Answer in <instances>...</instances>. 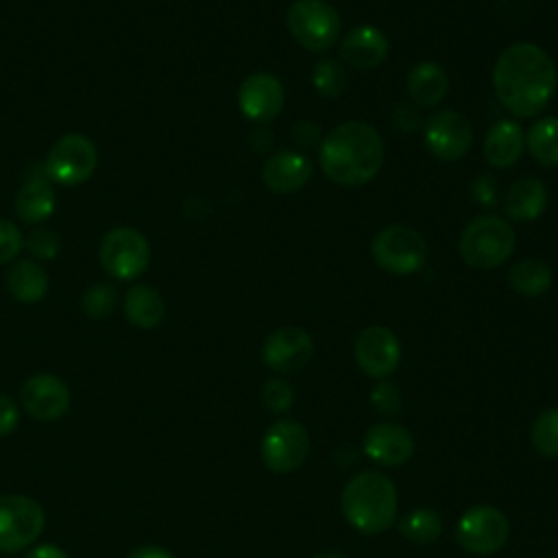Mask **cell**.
I'll return each instance as SVG.
<instances>
[{"label":"cell","instance_id":"obj_1","mask_svg":"<svg viewBox=\"0 0 558 558\" xmlns=\"http://www.w3.org/2000/svg\"><path fill=\"white\" fill-rule=\"evenodd\" d=\"M556 85V65L551 57L536 44H512L495 61V96L504 109L517 118H532L541 113L551 100Z\"/></svg>","mask_w":558,"mask_h":558},{"label":"cell","instance_id":"obj_2","mask_svg":"<svg viewBox=\"0 0 558 558\" xmlns=\"http://www.w3.org/2000/svg\"><path fill=\"white\" fill-rule=\"evenodd\" d=\"M384 142L366 122H342L320 142L323 172L342 187L368 183L381 168Z\"/></svg>","mask_w":558,"mask_h":558},{"label":"cell","instance_id":"obj_3","mask_svg":"<svg viewBox=\"0 0 558 558\" xmlns=\"http://www.w3.org/2000/svg\"><path fill=\"white\" fill-rule=\"evenodd\" d=\"M340 508L351 527L364 534H379L395 523L397 488L388 475L362 471L344 484Z\"/></svg>","mask_w":558,"mask_h":558},{"label":"cell","instance_id":"obj_4","mask_svg":"<svg viewBox=\"0 0 558 558\" xmlns=\"http://www.w3.org/2000/svg\"><path fill=\"white\" fill-rule=\"evenodd\" d=\"M512 251L514 231L499 216H477L460 235V255L471 268H497L512 255Z\"/></svg>","mask_w":558,"mask_h":558},{"label":"cell","instance_id":"obj_5","mask_svg":"<svg viewBox=\"0 0 558 558\" xmlns=\"http://www.w3.org/2000/svg\"><path fill=\"white\" fill-rule=\"evenodd\" d=\"M371 255L390 275H414L427 259V242L416 229L392 225L373 238Z\"/></svg>","mask_w":558,"mask_h":558},{"label":"cell","instance_id":"obj_6","mask_svg":"<svg viewBox=\"0 0 558 558\" xmlns=\"http://www.w3.org/2000/svg\"><path fill=\"white\" fill-rule=\"evenodd\" d=\"M292 37L312 52H323L338 41L340 15L325 0H294L286 13Z\"/></svg>","mask_w":558,"mask_h":558},{"label":"cell","instance_id":"obj_7","mask_svg":"<svg viewBox=\"0 0 558 558\" xmlns=\"http://www.w3.org/2000/svg\"><path fill=\"white\" fill-rule=\"evenodd\" d=\"M46 514L39 501L26 495H0V551L15 554L33 545L44 532Z\"/></svg>","mask_w":558,"mask_h":558},{"label":"cell","instance_id":"obj_8","mask_svg":"<svg viewBox=\"0 0 558 558\" xmlns=\"http://www.w3.org/2000/svg\"><path fill=\"white\" fill-rule=\"evenodd\" d=\"M96 163L98 153L94 142L81 133H68L48 150L44 172L59 185H81L94 174Z\"/></svg>","mask_w":558,"mask_h":558},{"label":"cell","instance_id":"obj_9","mask_svg":"<svg viewBox=\"0 0 558 558\" xmlns=\"http://www.w3.org/2000/svg\"><path fill=\"white\" fill-rule=\"evenodd\" d=\"M98 257L111 277L131 281L148 268L150 246L137 229L116 227L102 235Z\"/></svg>","mask_w":558,"mask_h":558},{"label":"cell","instance_id":"obj_10","mask_svg":"<svg viewBox=\"0 0 558 558\" xmlns=\"http://www.w3.org/2000/svg\"><path fill=\"white\" fill-rule=\"evenodd\" d=\"M510 536L508 517L495 506H475L466 510L456 525V541L475 556L499 551Z\"/></svg>","mask_w":558,"mask_h":558},{"label":"cell","instance_id":"obj_11","mask_svg":"<svg viewBox=\"0 0 558 558\" xmlns=\"http://www.w3.org/2000/svg\"><path fill=\"white\" fill-rule=\"evenodd\" d=\"M310 453V434L296 421L272 423L262 438V460L272 473L296 471Z\"/></svg>","mask_w":558,"mask_h":558},{"label":"cell","instance_id":"obj_12","mask_svg":"<svg viewBox=\"0 0 558 558\" xmlns=\"http://www.w3.org/2000/svg\"><path fill=\"white\" fill-rule=\"evenodd\" d=\"M423 137L432 155L442 161H456L469 153L473 144V129L456 109H440L427 118Z\"/></svg>","mask_w":558,"mask_h":558},{"label":"cell","instance_id":"obj_13","mask_svg":"<svg viewBox=\"0 0 558 558\" xmlns=\"http://www.w3.org/2000/svg\"><path fill=\"white\" fill-rule=\"evenodd\" d=\"M355 362L371 377H388L401 360V344L397 336L381 325L364 327L355 338Z\"/></svg>","mask_w":558,"mask_h":558},{"label":"cell","instance_id":"obj_14","mask_svg":"<svg viewBox=\"0 0 558 558\" xmlns=\"http://www.w3.org/2000/svg\"><path fill=\"white\" fill-rule=\"evenodd\" d=\"M312 353V336L301 327H281L272 331L262 347L264 364L277 373H294L303 368Z\"/></svg>","mask_w":558,"mask_h":558},{"label":"cell","instance_id":"obj_15","mask_svg":"<svg viewBox=\"0 0 558 558\" xmlns=\"http://www.w3.org/2000/svg\"><path fill=\"white\" fill-rule=\"evenodd\" d=\"M24 410L37 421H57L70 408V390L57 375L39 373L24 381L20 390Z\"/></svg>","mask_w":558,"mask_h":558},{"label":"cell","instance_id":"obj_16","mask_svg":"<svg viewBox=\"0 0 558 558\" xmlns=\"http://www.w3.org/2000/svg\"><path fill=\"white\" fill-rule=\"evenodd\" d=\"M283 85L275 74L255 72L246 76L238 89L240 111L255 122H268L283 109Z\"/></svg>","mask_w":558,"mask_h":558},{"label":"cell","instance_id":"obj_17","mask_svg":"<svg viewBox=\"0 0 558 558\" xmlns=\"http://www.w3.org/2000/svg\"><path fill=\"white\" fill-rule=\"evenodd\" d=\"M364 453L381 466H399L414 453L412 434L395 423H375L364 436Z\"/></svg>","mask_w":558,"mask_h":558},{"label":"cell","instance_id":"obj_18","mask_svg":"<svg viewBox=\"0 0 558 558\" xmlns=\"http://www.w3.org/2000/svg\"><path fill=\"white\" fill-rule=\"evenodd\" d=\"M388 37L379 28L362 24L342 37L340 59L355 70H371L388 57Z\"/></svg>","mask_w":558,"mask_h":558},{"label":"cell","instance_id":"obj_19","mask_svg":"<svg viewBox=\"0 0 558 558\" xmlns=\"http://www.w3.org/2000/svg\"><path fill=\"white\" fill-rule=\"evenodd\" d=\"M312 177V161L296 150H279L270 155L262 168V179L268 190L288 194L307 183Z\"/></svg>","mask_w":558,"mask_h":558},{"label":"cell","instance_id":"obj_20","mask_svg":"<svg viewBox=\"0 0 558 558\" xmlns=\"http://www.w3.org/2000/svg\"><path fill=\"white\" fill-rule=\"evenodd\" d=\"M547 207V190L545 183L536 177H523L514 181L504 198V209L508 218L517 222L536 220Z\"/></svg>","mask_w":558,"mask_h":558},{"label":"cell","instance_id":"obj_21","mask_svg":"<svg viewBox=\"0 0 558 558\" xmlns=\"http://www.w3.org/2000/svg\"><path fill=\"white\" fill-rule=\"evenodd\" d=\"M523 146V129L514 120H501L484 137V157L495 168H508L521 157Z\"/></svg>","mask_w":558,"mask_h":558},{"label":"cell","instance_id":"obj_22","mask_svg":"<svg viewBox=\"0 0 558 558\" xmlns=\"http://www.w3.org/2000/svg\"><path fill=\"white\" fill-rule=\"evenodd\" d=\"M15 211L24 222H44L54 211V190L46 172L22 183L15 194Z\"/></svg>","mask_w":558,"mask_h":558},{"label":"cell","instance_id":"obj_23","mask_svg":"<svg viewBox=\"0 0 558 558\" xmlns=\"http://www.w3.org/2000/svg\"><path fill=\"white\" fill-rule=\"evenodd\" d=\"M447 87V74L434 61H421L408 74V94L421 107L438 105L445 98Z\"/></svg>","mask_w":558,"mask_h":558},{"label":"cell","instance_id":"obj_24","mask_svg":"<svg viewBox=\"0 0 558 558\" xmlns=\"http://www.w3.org/2000/svg\"><path fill=\"white\" fill-rule=\"evenodd\" d=\"M124 314L133 327L153 329L163 320L166 303L155 288L146 283H137V286H131L129 292L124 294Z\"/></svg>","mask_w":558,"mask_h":558},{"label":"cell","instance_id":"obj_25","mask_svg":"<svg viewBox=\"0 0 558 558\" xmlns=\"http://www.w3.org/2000/svg\"><path fill=\"white\" fill-rule=\"evenodd\" d=\"M7 288L13 299L22 303H37L48 292V275L37 262L22 259L9 268Z\"/></svg>","mask_w":558,"mask_h":558},{"label":"cell","instance_id":"obj_26","mask_svg":"<svg viewBox=\"0 0 558 558\" xmlns=\"http://www.w3.org/2000/svg\"><path fill=\"white\" fill-rule=\"evenodd\" d=\"M525 146L541 166H558V118L536 120L525 135Z\"/></svg>","mask_w":558,"mask_h":558},{"label":"cell","instance_id":"obj_27","mask_svg":"<svg viewBox=\"0 0 558 558\" xmlns=\"http://www.w3.org/2000/svg\"><path fill=\"white\" fill-rule=\"evenodd\" d=\"M551 270L541 259H521L510 270V286L523 296H538L551 286Z\"/></svg>","mask_w":558,"mask_h":558},{"label":"cell","instance_id":"obj_28","mask_svg":"<svg viewBox=\"0 0 558 558\" xmlns=\"http://www.w3.org/2000/svg\"><path fill=\"white\" fill-rule=\"evenodd\" d=\"M399 532L418 545L425 543H434L440 532H442V521L438 517V512H434L432 508H416L412 512H408L401 523H399Z\"/></svg>","mask_w":558,"mask_h":558},{"label":"cell","instance_id":"obj_29","mask_svg":"<svg viewBox=\"0 0 558 558\" xmlns=\"http://www.w3.org/2000/svg\"><path fill=\"white\" fill-rule=\"evenodd\" d=\"M530 438L543 458H558V408L543 410L534 418Z\"/></svg>","mask_w":558,"mask_h":558},{"label":"cell","instance_id":"obj_30","mask_svg":"<svg viewBox=\"0 0 558 558\" xmlns=\"http://www.w3.org/2000/svg\"><path fill=\"white\" fill-rule=\"evenodd\" d=\"M312 83H314L318 94H323L327 98H338L344 92V87H347L344 68L338 61H333V59H320L314 65Z\"/></svg>","mask_w":558,"mask_h":558},{"label":"cell","instance_id":"obj_31","mask_svg":"<svg viewBox=\"0 0 558 558\" xmlns=\"http://www.w3.org/2000/svg\"><path fill=\"white\" fill-rule=\"evenodd\" d=\"M116 301H118V292L113 286L94 283L83 292L81 305L89 318L100 320V318H107L116 310Z\"/></svg>","mask_w":558,"mask_h":558},{"label":"cell","instance_id":"obj_32","mask_svg":"<svg viewBox=\"0 0 558 558\" xmlns=\"http://www.w3.org/2000/svg\"><path fill=\"white\" fill-rule=\"evenodd\" d=\"M262 403L266 410H270L275 414L288 412L294 403V390L283 379H268L262 386Z\"/></svg>","mask_w":558,"mask_h":558},{"label":"cell","instance_id":"obj_33","mask_svg":"<svg viewBox=\"0 0 558 558\" xmlns=\"http://www.w3.org/2000/svg\"><path fill=\"white\" fill-rule=\"evenodd\" d=\"M371 403H373V408H375L379 414H384V416H395V414H399L401 403H403L401 390H399L392 381L381 379L379 384H375V386L371 388Z\"/></svg>","mask_w":558,"mask_h":558},{"label":"cell","instance_id":"obj_34","mask_svg":"<svg viewBox=\"0 0 558 558\" xmlns=\"http://www.w3.org/2000/svg\"><path fill=\"white\" fill-rule=\"evenodd\" d=\"M24 246L35 259H54L61 248V240L54 231L50 229H35L26 235Z\"/></svg>","mask_w":558,"mask_h":558},{"label":"cell","instance_id":"obj_35","mask_svg":"<svg viewBox=\"0 0 558 558\" xmlns=\"http://www.w3.org/2000/svg\"><path fill=\"white\" fill-rule=\"evenodd\" d=\"M22 233L15 222L0 218V264L11 262L17 257L22 248Z\"/></svg>","mask_w":558,"mask_h":558},{"label":"cell","instance_id":"obj_36","mask_svg":"<svg viewBox=\"0 0 558 558\" xmlns=\"http://www.w3.org/2000/svg\"><path fill=\"white\" fill-rule=\"evenodd\" d=\"M471 194H473L475 203L493 205L495 198H497V183H495V179L488 177V174L475 177L473 183H471Z\"/></svg>","mask_w":558,"mask_h":558},{"label":"cell","instance_id":"obj_37","mask_svg":"<svg viewBox=\"0 0 558 558\" xmlns=\"http://www.w3.org/2000/svg\"><path fill=\"white\" fill-rule=\"evenodd\" d=\"M17 421H20L17 403L11 397L0 395V438L9 436L17 427Z\"/></svg>","mask_w":558,"mask_h":558},{"label":"cell","instance_id":"obj_38","mask_svg":"<svg viewBox=\"0 0 558 558\" xmlns=\"http://www.w3.org/2000/svg\"><path fill=\"white\" fill-rule=\"evenodd\" d=\"M392 122H395L397 129L403 131V133H412V131H416L418 124H421L418 111H416L414 107H410V105H399V107H397V113H395V118H392Z\"/></svg>","mask_w":558,"mask_h":558},{"label":"cell","instance_id":"obj_39","mask_svg":"<svg viewBox=\"0 0 558 558\" xmlns=\"http://www.w3.org/2000/svg\"><path fill=\"white\" fill-rule=\"evenodd\" d=\"M294 140H296V144H301V146H312V144L318 140V129H316V124L305 122V120L296 122V124H294Z\"/></svg>","mask_w":558,"mask_h":558},{"label":"cell","instance_id":"obj_40","mask_svg":"<svg viewBox=\"0 0 558 558\" xmlns=\"http://www.w3.org/2000/svg\"><path fill=\"white\" fill-rule=\"evenodd\" d=\"M126 558H174L166 547L161 545H140L126 554Z\"/></svg>","mask_w":558,"mask_h":558},{"label":"cell","instance_id":"obj_41","mask_svg":"<svg viewBox=\"0 0 558 558\" xmlns=\"http://www.w3.org/2000/svg\"><path fill=\"white\" fill-rule=\"evenodd\" d=\"M26 558H68V554L59 547V545H52V543H41V545H35Z\"/></svg>","mask_w":558,"mask_h":558},{"label":"cell","instance_id":"obj_42","mask_svg":"<svg viewBox=\"0 0 558 558\" xmlns=\"http://www.w3.org/2000/svg\"><path fill=\"white\" fill-rule=\"evenodd\" d=\"M314 558H344V554H340V551H336V549H327V551L316 554Z\"/></svg>","mask_w":558,"mask_h":558}]
</instances>
